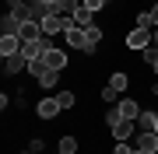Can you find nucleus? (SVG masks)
Here are the masks:
<instances>
[{
    "mask_svg": "<svg viewBox=\"0 0 158 154\" xmlns=\"http://www.w3.org/2000/svg\"><path fill=\"white\" fill-rule=\"evenodd\" d=\"M109 130H113L116 140H130V137H137V133H134V119H119L116 126H109Z\"/></svg>",
    "mask_w": 158,
    "mask_h": 154,
    "instance_id": "nucleus-10",
    "label": "nucleus"
},
{
    "mask_svg": "<svg viewBox=\"0 0 158 154\" xmlns=\"http://www.w3.org/2000/svg\"><path fill=\"white\" fill-rule=\"evenodd\" d=\"M28 74H32V77H39V81H42L46 74H49V67H46V60H28Z\"/></svg>",
    "mask_w": 158,
    "mask_h": 154,
    "instance_id": "nucleus-13",
    "label": "nucleus"
},
{
    "mask_svg": "<svg viewBox=\"0 0 158 154\" xmlns=\"http://www.w3.org/2000/svg\"><path fill=\"white\" fill-rule=\"evenodd\" d=\"M56 154H60V151H56Z\"/></svg>",
    "mask_w": 158,
    "mask_h": 154,
    "instance_id": "nucleus-30",
    "label": "nucleus"
},
{
    "mask_svg": "<svg viewBox=\"0 0 158 154\" xmlns=\"http://www.w3.org/2000/svg\"><path fill=\"white\" fill-rule=\"evenodd\" d=\"M60 98H42V102H35V112H39V119H53V116L60 112Z\"/></svg>",
    "mask_w": 158,
    "mask_h": 154,
    "instance_id": "nucleus-6",
    "label": "nucleus"
},
{
    "mask_svg": "<svg viewBox=\"0 0 158 154\" xmlns=\"http://www.w3.org/2000/svg\"><path fill=\"white\" fill-rule=\"evenodd\" d=\"M151 70H155V74H158V56H155V60H151Z\"/></svg>",
    "mask_w": 158,
    "mask_h": 154,
    "instance_id": "nucleus-25",
    "label": "nucleus"
},
{
    "mask_svg": "<svg viewBox=\"0 0 158 154\" xmlns=\"http://www.w3.org/2000/svg\"><path fill=\"white\" fill-rule=\"evenodd\" d=\"M137 147H134V144H130V140H116V151L113 154H134Z\"/></svg>",
    "mask_w": 158,
    "mask_h": 154,
    "instance_id": "nucleus-18",
    "label": "nucleus"
},
{
    "mask_svg": "<svg viewBox=\"0 0 158 154\" xmlns=\"http://www.w3.org/2000/svg\"><path fill=\"white\" fill-rule=\"evenodd\" d=\"M42 60H46V67L56 70V74H60V70H67V53H63V49H49Z\"/></svg>",
    "mask_w": 158,
    "mask_h": 154,
    "instance_id": "nucleus-7",
    "label": "nucleus"
},
{
    "mask_svg": "<svg viewBox=\"0 0 158 154\" xmlns=\"http://www.w3.org/2000/svg\"><path fill=\"white\" fill-rule=\"evenodd\" d=\"M56 98H60V105H63V109H70V105H74V91H60Z\"/></svg>",
    "mask_w": 158,
    "mask_h": 154,
    "instance_id": "nucleus-20",
    "label": "nucleus"
},
{
    "mask_svg": "<svg viewBox=\"0 0 158 154\" xmlns=\"http://www.w3.org/2000/svg\"><path fill=\"white\" fill-rule=\"evenodd\" d=\"M21 18H14V14H4V21H0V32H4V35H18V32H21Z\"/></svg>",
    "mask_w": 158,
    "mask_h": 154,
    "instance_id": "nucleus-11",
    "label": "nucleus"
},
{
    "mask_svg": "<svg viewBox=\"0 0 158 154\" xmlns=\"http://www.w3.org/2000/svg\"><path fill=\"white\" fill-rule=\"evenodd\" d=\"M155 133H158V126H155Z\"/></svg>",
    "mask_w": 158,
    "mask_h": 154,
    "instance_id": "nucleus-28",
    "label": "nucleus"
},
{
    "mask_svg": "<svg viewBox=\"0 0 158 154\" xmlns=\"http://www.w3.org/2000/svg\"><path fill=\"white\" fill-rule=\"evenodd\" d=\"M134 147L137 151H158V133H151V130H141V133H137V137H134Z\"/></svg>",
    "mask_w": 158,
    "mask_h": 154,
    "instance_id": "nucleus-4",
    "label": "nucleus"
},
{
    "mask_svg": "<svg viewBox=\"0 0 158 154\" xmlns=\"http://www.w3.org/2000/svg\"><path fill=\"white\" fill-rule=\"evenodd\" d=\"M63 35H67V46H70V49H88V53H91V46H88V32H85V28H77V25H74V28L63 32Z\"/></svg>",
    "mask_w": 158,
    "mask_h": 154,
    "instance_id": "nucleus-3",
    "label": "nucleus"
},
{
    "mask_svg": "<svg viewBox=\"0 0 158 154\" xmlns=\"http://www.w3.org/2000/svg\"><path fill=\"white\" fill-rule=\"evenodd\" d=\"M119 119H123V116H119V109H109V112H106V123H109V126H116Z\"/></svg>",
    "mask_w": 158,
    "mask_h": 154,
    "instance_id": "nucleus-22",
    "label": "nucleus"
},
{
    "mask_svg": "<svg viewBox=\"0 0 158 154\" xmlns=\"http://www.w3.org/2000/svg\"><path fill=\"white\" fill-rule=\"evenodd\" d=\"M98 42H102V28H98V25H91V28H88V46L95 49Z\"/></svg>",
    "mask_w": 158,
    "mask_h": 154,
    "instance_id": "nucleus-16",
    "label": "nucleus"
},
{
    "mask_svg": "<svg viewBox=\"0 0 158 154\" xmlns=\"http://www.w3.org/2000/svg\"><path fill=\"white\" fill-rule=\"evenodd\" d=\"M14 53H21V39L18 35H0V56H14Z\"/></svg>",
    "mask_w": 158,
    "mask_h": 154,
    "instance_id": "nucleus-8",
    "label": "nucleus"
},
{
    "mask_svg": "<svg viewBox=\"0 0 158 154\" xmlns=\"http://www.w3.org/2000/svg\"><path fill=\"white\" fill-rule=\"evenodd\" d=\"M28 4H32V0H28Z\"/></svg>",
    "mask_w": 158,
    "mask_h": 154,
    "instance_id": "nucleus-29",
    "label": "nucleus"
},
{
    "mask_svg": "<svg viewBox=\"0 0 158 154\" xmlns=\"http://www.w3.org/2000/svg\"><path fill=\"white\" fill-rule=\"evenodd\" d=\"M151 42H155L151 28H141V25H137V28H134V32L127 35V46H130V49H148Z\"/></svg>",
    "mask_w": 158,
    "mask_h": 154,
    "instance_id": "nucleus-1",
    "label": "nucleus"
},
{
    "mask_svg": "<svg viewBox=\"0 0 158 154\" xmlns=\"http://www.w3.org/2000/svg\"><path fill=\"white\" fill-rule=\"evenodd\" d=\"M91 14H95V11H88V7H81V11H74V25H77V28H91Z\"/></svg>",
    "mask_w": 158,
    "mask_h": 154,
    "instance_id": "nucleus-12",
    "label": "nucleus"
},
{
    "mask_svg": "<svg viewBox=\"0 0 158 154\" xmlns=\"http://www.w3.org/2000/svg\"><path fill=\"white\" fill-rule=\"evenodd\" d=\"M85 7H88V11H102V7H106V0H85Z\"/></svg>",
    "mask_w": 158,
    "mask_h": 154,
    "instance_id": "nucleus-23",
    "label": "nucleus"
},
{
    "mask_svg": "<svg viewBox=\"0 0 158 154\" xmlns=\"http://www.w3.org/2000/svg\"><path fill=\"white\" fill-rule=\"evenodd\" d=\"M134 154H151V151H134Z\"/></svg>",
    "mask_w": 158,
    "mask_h": 154,
    "instance_id": "nucleus-26",
    "label": "nucleus"
},
{
    "mask_svg": "<svg viewBox=\"0 0 158 154\" xmlns=\"http://www.w3.org/2000/svg\"><path fill=\"white\" fill-rule=\"evenodd\" d=\"M25 67H28V56H25V53H14V56L4 60V74H21Z\"/></svg>",
    "mask_w": 158,
    "mask_h": 154,
    "instance_id": "nucleus-9",
    "label": "nucleus"
},
{
    "mask_svg": "<svg viewBox=\"0 0 158 154\" xmlns=\"http://www.w3.org/2000/svg\"><path fill=\"white\" fill-rule=\"evenodd\" d=\"M148 14H151V25L158 28V4H155V7H151V11H148Z\"/></svg>",
    "mask_w": 158,
    "mask_h": 154,
    "instance_id": "nucleus-24",
    "label": "nucleus"
},
{
    "mask_svg": "<svg viewBox=\"0 0 158 154\" xmlns=\"http://www.w3.org/2000/svg\"><path fill=\"white\" fill-rule=\"evenodd\" d=\"M56 77H60V74H56V70H49V74H46V77L39 81V84H42V88H53V84H56Z\"/></svg>",
    "mask_w": 158,
    "mask_h": 154,
    "instance_id": "nucleus-21",
    "label": "nucleus"
},
{
    "mask_svg": "<svg viewBox=\"0 0 158 154\" xmlns=\"http://www.w3.org/2000/svg\"><path fill=\"white\" fill-rule=\"evenodd\" d=\"M60 154H77V137H60Z\"/></svg>",
    "mask_w": 158,
    "mask_h": 154,
    "instance_id": "nucleus-15",
    "label": "nucleus"
},
{
    "mask_svg": "<svg viewBox=\"0 0 158 154\" xmlns=\"http://www.w3.org/2000/svg\"><path fill=\"white\" fill-rule=\"evenodd\" d=\"M116 95H119V91H116L113 84H106V88H102V102H116Z\"/></svg>",
    "mask_w": 158,
    "mask_h": 154,
    "instance_id": "nucleus-19",
    "label": "nucleus"
},
{
    "mask_svg": "<svg viewBox=\"0 0 158 154\" xmlns=\"http://www.w3.org/2000/svg\"><path fill=\"white\" fill-rule=\"evenodd\" d=\"M116 109H119V116H123V119H134V123L141 119V112H144L141 102H134V98H119V105H116Z\"/></svg>",
    "mask_w": 158,
    "mask_h": 154,
    "instance_id": "nucleus-5",
    "label": "nucleus"
},
{
    "mask_svg": "<svg viewBox=\"0 0 158 154\" xmlns=\"http://www.w3.org/2000/svg\"><path fill=\"white\" fill-rule=\"evenodd\" d=\"M155 102H158V88H155Z\"/></svg>",
    "mask_w": 158,
    "mask_h": 154,
    "instance_id": "nucleus-27",
    "label": "nucleus"
},
{
    "mask_svg": "<svg viewBox=\"0 0 158 154\" xmlns=\"http://www.w3.org/2000/svg\"><path fill=\"white\" fill-rule=\"evenodd\" d=\"M109 84H113L116 91H123V88L130 84V77H127V74H113V77H109Z\"/></svg>",
    "mask_w": 158,
    "mask_h": 154,
    "instance_id": "nucleus-17",
    "label": "nucleus"
},
{
    "mask_svg": "<svg viewBox=\"0 0 158 154\" xmlns=\"http://www.w3.org/2000/svg\"><path fill=\"white\" fill-rule=\"evenodd\" d=\"M137 123H141V130H151V133H155V126H158V112H148V109H144Z\"/></svg>",
    "mask_w": 158,
    "mask_h": 154,
    "instance_id": "nucleus-14",
    "label": "nucleus"
},
{
    "mask_svg": "<svg viewBox=\"0 0 158 154\" xmlns=\"http://www.w3.org/2000/svg\"><path fill=\"white\" fill-rule=\"evenodd\" d=\"M18 39H21V46H25V42H39V39H46V32H42L39 21H25L21 32H18Z\"/></svg>",
    "mask_w": 158,
    "mask_h": 154,
    "instance_id": "nucleus-2",
    "label": "nucleus"
},
{
    "mask_svg": "<svg viewBox=\"0 0 158 154\" xmlns=\"http://www.w3.org/2000/svg\"><path fill=\"white\" fill-rule=\"evenodd\" d=\"M155 154H158V151H155Z\"/></svg>",
    "mask_w": 158,
    "mask_h": 154,
    "instance_id": "nucleus-31",
    "label": "nucleus"
}]
</instances>
